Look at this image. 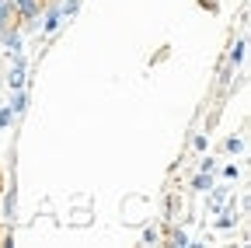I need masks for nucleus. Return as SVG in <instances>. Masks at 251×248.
<instances>
[{"label":"nucleus","mask_w":251,"mask_h":248,"mask_svg":"<svg viewBox=\"0 0 251 248\" xmlns=\"http://www.w3.org/2000/svg\"><path fill=\"white\" fill-rule=\"evenodd\" d=\"M216 227H220V231H230V227H234V213H224V217L216 220Z\"/></svg>","instance_id":"9d476101"},{"label":"nucleus","mask_w":251,"mask_h":248,"mask_svg":"<svg viewBox=\"0 0 251 248\" xmlns=\"http://www.w3.org/2000/svg\"><path fill=\"white\" fill-rule=\"evenodd\" d=\"M7 109H11V112L18 115V112H25V109H28V98L21 95V91H14V95H11V105H7Z\"/></svg>","instance_id":"39448f33"},{"label":"nucleus","mask_w":251,"mask_h":248,"mask_svg":"<svg viewBox=\"0 0 251 248\" xmlns=\"http://www.w3.org/2000/svg\"><path fill=\"white\" fill-rule=\"evenodd\" d=\"M143 241H147V245H153V241H157V231H153V227H147V231H143Z\"/></svg>","instance_id":"4468645a"},{"label":"nucleus","mask_w":251,"mask_h":248,"mask_svg":"<svg viewBox=\"0 0 251 248\" xmlns=\"http://www.w3.org/2000/svg\"><path fill=\"white\" fill-rule=\"evenodd\" d=\"M11 119H14V112L4 105V109H0V130H4V126H11Z\"/></svg>","instance_id":"ddd939ff"},{"label":"nucleus","mask_w":251,"mask_h":248,"mask_svg":"<svg viewBox=\"0 0 251 248\" xmlns=\"http://www.w3.org/2000/svg\"><path fill=\"white\" fill-rule=\"evenodd\" d=\"M77 7H80V0H67V4H59L63 18H74V14H77Z\"/></svg>","instance_id":"6e6552de"},{"label":"nucleus","mask_w":251,"mask_h":248,"mask_svg":"<svg viewBox=\"0 0 251 248\" xmlns=\"http://www.w3.org/2000/svg\"><path fill=\"white\" fill-rule=\"evenodd\" d=\"M224 199H227V193L220 189V193H213V196H209V206H213V210H220V206H224Z\"/></svg>","instance_id":"f8f14e48"},{"label":"nucleus","mask_w":251,"mask_h":248,"mask_svg":"<svg viewBox=\"0 0 251 248\" xmlns=\"http://www.w3.org/2000/svg\"><path fill=\"white\" fill-rule=\"evenodd\" d=\"M11 11L18 21H28V18H39V0H11Z\"/></svg>","instance_id":"f257e3e1"},{"label":"nucleus","mask_w":251,"mask_h":248,"mask_svg":"<svg viewBox=\"0 0 251 248\" xmlns=\"http://www.w3.org/2000/svg\"><path fill=\"white\" fill-rule=\"evenodd\" d=\"M59 21H63V11H59V4H52V7L46 11V21H42V32H56V28H59Z\"/></svg>","instance_id":"7ed1b4c3"},{"label":"nucleus","mask_w":251,"mask_h":248,"mask_svg":"<svg viewBox=\"0 0 251 248\" xmlns=\"http://www.w3.org/2000/svg\"><path fill=\"white\" fill-rule=\"evenodd\" d=\"M196 189H199V193H209V189H213V182H209V175H206V171L196 178Z\"/></svg>","instance_id":"1a4fd4ad"},{"label":"nucleus","mask_w":251,"mask_h":248,"mask_svg":"<svg viewBox=\"0 0 251 248\" xmlns=\"http://www.w3.org/2000/svg\"><path fill=\"white\" fill-rule=\"evenodd\" d=\"M244 49H248V42L241 39V42H234V49H230V63H241L244 59Z\"/></svg>","instance_id":"0eeeda50"},{"label":"nucleus","mask_w":251,"mask_h":248,"mask_svg":"<svg viewBox=\"0 0 251 248\" xmlns=\"http://www.w3.org/2000/svg\"><path fill=\"white\" fill-rule=\"evenodd\" d=\"M11 18H14V11H11V0H0V32L11 25Z\"/></svg>","instance_id":"20e7f679"},{"label":"nucleus","mask_w":251,"mask_h":248,"mask_svg":"<svg viewBox=\"0 0 251 248\" xmlns=\"http://www.w3.org/2000/svg\"><path fill=\"white\" fill-rule=\"evenodd\" d=\"M0 39H4V49L7 53H21V28H4V32H0Z\"/></svg>","instance_id":"f03ea898"},{"label":"nucleus","mask_w":251,"mask_h":248,"mask_svg":"<svg viewBox=\"0 0 251 248\" xmlns=\"http://www.w3.org/2000/svg\"><path fill=\"white\" fill-rule=\"evenodd\" d=\"M7 84H11V91H21V84H25V70H21V67H14V74L7 77Z\"/></svg>","instance_id":"423d86ee"},{"label":"nucleus","mask_w":251,"mask_h":248,"mask_svg":"<svg viewBox=\"0 0 251 248\" xmlns=\"http://www.w3.org/2000/svg\"><path fill=\"white\" fill-rule=\"evenodd\" d=\"M227 150H230V154H241V150H244V140H241V137H230V140H227Z\"/></svg>","instance_id":"9b49d317"}]
</instances>
